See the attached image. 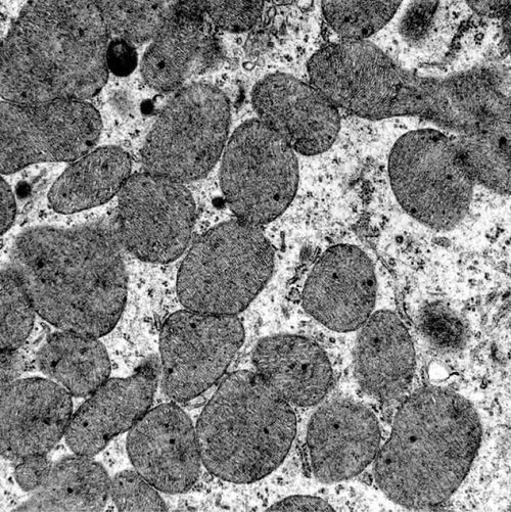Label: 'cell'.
I'll list each match as a JSON object with an SVG mask.
<instances>
[{
	"mask_svg": "<svg viewBox=\"0 0 511 512\" xmlns=\"http://www.w3.org/2000/svg\"><path fill=\"white\" fill-rule=\"evenodd\" d=\"M310 82L338 109L363 119L420 118L451 131L479 183L510 176V77L480 68L417 74L368 40L332 43L308 62Z\"/></svg>",
	"mask_w": 511,
	"mask_h": 512,
	"instance_id": "obj_1",
	"label": "cell"
},
{
	"mask_svg": "<svg viewBox=\"0 0 511 512\" xmlns=\"http://www.w3.org/2000/svg\"><path fill=\"white\" fill-rule=\"evenodd\" d=\"M121 248L115 221L34 227L15 241L10 265L41 318L62 332L98 339L113 331L125 307Z\"/></svg>",
	"mask_w": 511,
	"mask_h": 512,
	"instance_id": "obj_2",
	"label": "cell"
},
{
	"mask_svg": "<svg viewBox=\"0 0 511 512\" xmlns=\"http://www.w3.org/2000/svg\"><path fill=\"white\" fill-rule=\"evenodd\" d=\"M110 36L96 2L28 3L2 43V98L24 105L94 98L109 78Z\"/></svg>",
	"mask_w": 511,
	"mask_h": 512,
	"instance_id": "obj_3",
	"label": "cell"
},
{
	"mask_svg": "<svg viewBox=\"0 0 511 512\" xmlns=\"http://www.w3.org/2000/svg\"><path fill=\"white\" fill-rule=\"evenodd\" d=\"M481 441L480 417L466 398L443 388L417 390L400 405L374 461L376 483L404 508L434 509L466 479Z\"/></svg>",
	"mask_w": 511,
	"mask_h": 512,
	"instance_id": "obj_4",
	"label": "cell"
},
{
	"mask_svg": "<svg viewBox=\"0 0 511 512\" xmlns=\"http://www.w3.org/2000/svg\"><path fill=\"white\" fill-rule=\"evenodd\" d=\"M204 467L216 478L252 484L281 467L297 434L294 407L254 371L229 375L197 424Z\"/></svg>",
	"mask_w": 511,
	"mask_h": 512,
	"instance_id": "obj_5",
	"label": "cell"
},
{
	"mask_svg": "<svg viewBox=\"0 0 511 512\" xmlns=\"http://www.w3.org/2000/svg\"><path fill=\"white\" fill-rule=\"evenodd\" d=\"M273 269L274 251L261 228L227 221L208 230L183 260L178 298L188 310L237 315L261 293Z\"/></svg>",
	"mask_w": 511,
	"mask_h": 512,
	"instance_id": "obj_6",
	"label": "cell"
},
{
	"mask_svg": "<svg viewBox=\"0 0 511 512\" xmlns=\"http://www.w3.org/2000/svg\"><path fill=\"white\" fill-rule=\"evenodd\" d=\"M389 175L404 211L434 230L449 231L469 213L477 182L456 139L438 129L401 136L390 154Z\"/></svg>",
	"mask_w": 511,
	"mask_h": 512,
	"instance_id": "obj_7",
	"label": "cell"
},
{
	"mask_svg": "<svg viewBox=\"0 0 511 512\" xmlns=\"http://www.w3.org/2000/svg\"><path fill=\"white\" fill-rule=\"evenodd\" d=\"M230 117L219 88L194 83L179 89L146 139L145 171L182 184L204 178L226 148Z\"/></svg>",
	"mask_w": 511,
	"mask_h": 512,
	"instance_id": "obj_8",
	"label": "cell"
},
{
	"mask_svg": "<svg viewBox=\"0 0 511 512\" xmlns=\"http://www.w3.org/2000/svg\"><path fill=\"white\" fill-rule=\"evenodd\" d=\"M220 182L238 219L262 226L280 217L298 189L297 153L259 120L232 133L224 150Z\"/></svg>",
	"mask_w": 511,
	"mask_h": 512,
	"instance_id": "obj_9",
	"label": "cell"
},
{
	"mask_svg": "<svg viewBox=\"0 0 511 512\" xmlns=\"http://www.w3.org/2000/svg\"><path fill=\"white\" fill-rule=\"evenodd\" d=\"M0 171L8 175L40 162H71L87 155L102 133L98 110L83 101L38 105L3 101Z\"/></svg>",
	"mask_w": 511,
	"mask_h": 512,
	"instance_id": "obj_10",
	"label": "cell"
},
{
	"mask_svg": "<svg viewBox=\"0 0 511 512\" xmlns=\"http://www.w3.org/2000/svg\"><path fill=\"white\" fill-rule=\"evenodd\" d=\"M244 341L237 315L175 312L160 336L163 392L178 403L199 397L223 377Z\"/></svg>",
	"mask_w": 511,
	"mask_h": 512,
	"instance_id": "obj_11",
	"label": "cell"
},
{
	"mask_svg": "<svg viewBox=\"0 0 511 512\" xmlns=\"http://www.w3.org/2000/svg\"><path fill=\"white\" fill-rule=\"evenodd\" d=\"M123 248L139 260L166 264L188 249L196 204L182 183L148 172L128 179L114 219Z\"/></svg>",
	"mask_w": 511,
	"mask_h": 512,
	"instance_id": "obj_12",
	"label": "cell"
},
{
	"mask_svg": "<svg viewBox=\"0 0 511 512\" xmlns=\"http://www.w3.org/2000/svg\"><path fill=\"white\" fill-rule=\"evenodd\" d=\"M377 276L368 255L353 245H337L314 263L302 291L304 310L337 333L358 331L373 314Z\"/></svg>",
	"mask_w": 511,
	"mask_h": 512,
	"instance_id": "obj_13",
	"label": "cell"
},
{
	"mask_svg": "<svg viewBox=\"0 0 511 512\" xmlns=\"http://www.w3.org/2000/svg\"><path fill=\"white\" fill-rule=\"evenodd\" d=\"M127 452L135 471L166 494L189 492L201 476L196 428L174 403L150 410L130 430Z\"/></svg>",
	"mask_w": 511,
	"mask_h": 512,
	"instance_id": "obj_14",
	"label": "cell"
},
{
	"mask_svg": "<svg viewBox=\"0 0 511 512\" xmlns=\"http://www.w3.org/2000/svg\"><path fill=\"white\" fill-rule=\"evenodd\" d=\"M381 448L377 416L365 405L349 399H334L311 416L306 449L309 469L323 484L359 476L373 463Z\"/></svg>",
	"mask_w": 511,
	"mask_h": 512,
	"instance_id": "obj_15",
	"label": "cell"
},
{
	"mask_svg": "<svg viewBox=\"0 0 511 512\" xmlns=\"http://www.w3.org/2000/svg\"><path fill=\"white\" fill-rule=\"evenodd\" d=\"M252 103L259 121L303 156L332 148L341 128L338 108L312 84L276 73L260 80Z\"/></svg>",
	"mask_w": 511,
	"mask_h": 512,
	"instance_id": "obj_16",
	"label": "cell"
},
{
	"mask_svg": "<svg viewBox=\"0 0 511 512\" xmlns=\"http://www.w3.org/2000/svg\"><path fill=\"white\" fill-rule=\"evenodd\" d=\"M71 394L54 381L34 378L2 387V455L20 462L46 455L66 435Z\"/></svg>",
	"mask_w": 511,
	"mask_h": 512,
	"instance_id": "obj_17",
	"label": "cell"
},
{
	"mask_svg": "<svg viewBox=\"0 0 511 512\" xmlns=\"http://www.w3.org/2000/svg\"><path fill=\"white\" fill-rule=\"evenodd\" d=\"M160 375L161 364L152 357L132 376L108 380L72 416L65 435L69 448L92 457L130 431L150 411Z\"/></svg>",
	"mask_w": 511,
	"mask_h": 512,
	"instance_id": "obj_18",
	"label": "cell"
},
{
	"mask_svg": "<svg viewBox=\"0 0 511 512\" xmlns=\"http://www.w3.org/2000/svg\"><path fill=\"white\" fill-rule=\"evenodd\" d=\"M221 57L217 29L205 13L203 0L177 2L174 15L144 55L142 74L157 91H178L213 69Z\"/></svg>",
	"mask_w": 511,
	"mask_h": 512,
	"instance_id": "obj_19",
	"label": "cell"
},
{
	"mask_svg": "<svg viewBox=\"0 0 511 512\" xmlns=\"http://www.w3.org/2000/svg\"><path fill=\"white\" fill-rule=\"evenodd\" d=\"M354 349V375L369 397L387 403L410 386L415 350L401 318L389 310L371 314L359 329Z\"/></svg>",
	"mask_w": 511,
	"mask_h": 512,
	"instance_id": "obj_20",
	"label": "cell"
},
{
	"mask_svg": "<svg viewBox=\"0 0 511 512\" xmlns=\"http://www.w3.org/2000/svg\"><path fill=\"white\" fill-rule=\"evenodd\" d=\"M256 374L293 407L320 403L334 383L331 361L314 341L296 335L263 338L255 346Z\"/></svg>",
	"mask_w": 511,
	"mask_h": 512,
	"instance_id": "obj_21",
	"label": "cell"
},
{
	"mask_svg": "<svg viewBox=\"0 0 511 512\" xmlns=\"http://www.w3.org/2000/svg\"><path fill=\"white\" fill-rule=\"evenodd\" d=\"M131 158L117 147L88 153L69 166L53 185L50 206L74 214L102 206L121 192L130 178Z\"/></svg>",
	"mask_w": 511,
	"mask_h": 512,
	"instance_id": "obj_22",
	"label": "cell"
},
{
	"mask_svg": "<svg viewBox=\"0 0 511 512\" xmlns=\"http://www.w3.org/2000/svg\"><path fill=\"white\" fill-rule=\"evenodd\" d=\"M111 496V479L103 465L76 454L55 465L48 481L13 511H103Z\"/></svg>",
	"mask_w": 511,
	"mask_h": 512,
	"instance_id": "obj_23",
	"label": "cell"
},
{
	"mask_svg": "<svg viewBox=\"0 0 511 512\" xmlns=\"http://www.w3.org/2000/svg\"><path fill=\"white\" fill-rule=\"evenodd\" d=\"M37 365L44 376L78 398L94 394L111 372L108 352L97 338L70 332L50 336L38 352Z\"/></svg>",
	"mask_w": 511,
	"mask_h": 512,
	"instance_id": "obj_24",
	"label": "cell"
},
{
	"mask_svg": "<svg viewBox=\"0 0 511 512\" xmlns=\"http://www.w3.org/2000/svg\"><path fill=\"white\" fill-rule=\"evenodd\" d=\"M111 35L130 43L153 41L174 15L177 2H96Z\"/></svg>",
	"mask_w": 511,
	"mask_h": 512,
	"instance_id": "obj_25",
	"label": "cell"
},
{
	"mask_svg": "<svg viewBox=\"0 0 511 512\" xmlns=\"http://www.w3.org/2000/svg\"><path fill=\"white\" fill-rule=\"evenodd\" d=\"M402 2H340L325 0L322 14L343 41L366 40L382 30L396 15Z\"/></svg>",
	"mask_w": 511,
	"mask_h": 512,
	"instance_id": "obj_26",
	"label": "cell"
},
{
	"mask_svg": "<svg viewBox=\"0 0 511 512\" xmlns=\"http://www.w3.org/2000/svg\"><path fill=\"white\" fill-rule=\"evenodd\" d=\"M35 307L11 265L2 268V351H17L28 339Z\"/></svg>",
	"mask_w": 511,
	"mask_h": 512,
	"instance_id": "obj_27",
	"label": "cell"
},
{
	"mask_svg": "<svg viewBox=\"0 0 511 512\" xmlns=\"http://www.w3.org/2000/svg\"><path fill=\"white\" fill-rule=\"evenodd\" d=\"M420 328L429 344L443 352L459 350L467 340V331L460 318L442 303L425 307Z\"/></svg>",
	"mask_w": 511,
	"mask_h": 512,
	"instance_id": "obj_28",
	"label": "cell"
},
{
	"mask_svg": "<svg viewBox=\"0 0 511 512\" xmlns=\"http://www.w3.org/2000/svg\"><path fill=\"white\" fill-rule=\"evenodd\" d=\"M111 497L119 511H168L158 490L136 471L115 475Z\"/></svg>",
	"mask_w": 511,
	"mask_h": 512,
	"instance_id": "obj_29",
	"label": "cell"
},
{
	"mask_svg": "<svg viewBox=\"0 0 511 512\" xmlns=\"http://www.w3.org/2000/svg\"><path fill=\"white\" fill-rule=\"evenodd\" d=\"M207 17L218 30L244 32L252 29L260 20L264 3L253 2H204Z\"/></svg>",
	"mask_w": 511,
	"mask_h": 512,
	"instance_id": "obj_30",
	"label": "cell"
},
{
	"mask_svg": "<svg viewBox=\"0 0 511 512\" xmlns=\"http://www.w3.org/2000/svg\"><path fill=\"white\" fill-rule=\"evenodd\" d=\"M53 464L46 455L26 458L18 462L15 479L26 492L39 490L48 481Z\"/></svg>",
	"mask_w": 511,
	"mask_h": 512,
	"instance_id": "obj_31",
	"label": "cell"
},
{
	"mask_svg": "<svg viewBox=\"0 0 511 512\" xmlns=\"http://www.w3.org/2000/svg\"><path fill=\"white\" fill-rule=\"evenodd\" d=\"M106 61L109 71L115 76H129L135 70L138 62L135 46L124 39L111 40L108 45Z\"/></svg>",
	"mask_w": 511,
	"mask_h": 512,
	"instance_id": "obj_32",
	"label": "cell"
},
{
	"mask_svg": "<svg viewBox=\"0 0 511 512\" xmlns=\"http://www.w3.org/2000/svg\"><path fill=\"white\" fill-rule=\"evenodd\" d=\"M266 511H336L327 501L309 495H294L278 501Z\"/></svg>",
	"mask_w": 511,
	"mask_h": 512,
	"instance_id": "obj_33",
	"label": "cell"
},
{
	"mask_svg": "<svg viewBox=\"0 0 511 512\" xmlns=\"http://www.w3.org/2000/svg\"><path fill=\"white\" fill-rule=\"evenodd\" d=\"M0 198H2V209H0V232L5 235L13 226L16 218V200L9 183L2 177L0 179Z\"/></svg>",
	"mask_w": 511,
	"mask_h": 512,
	"instance_id": "obj_34",
	"label": "cell"
},
{
	"mask_svg": "<svg viewBox=\"0 0 511 512\" xmlns=\"http://www.w3.org/2000/svg\"><path fill=\"white\" fill-rule=\"evenodd\" d=\"M21 371L22 363L16 351H2V387L17 381Z\"/></svg>",
	"mask_w": 511,
	"mask_h": 512,
	"instance_id": "obj_35",
	"label": "cell"
},
{
	"mask_svg": "<svg viewBox=\"0 0 511 512\" xmlns=\"http://www.w3.org/2000/svg\"><path fill=\"white\" fill-rule=\"evenodd\" d=\"M469 6L483 15H492L509 13L510 2H469Z\"/></svg>",
	"mask_w": 511,
	"mask_h": 512,
	"instance_id": "obj_36",
	"label": "cell"
}]
</instances>
